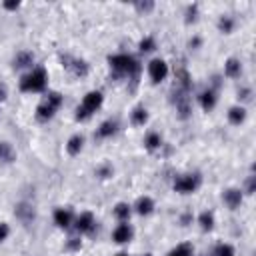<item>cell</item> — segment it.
<instances>
[{
    "label": "cell",
    "instance_id": "6da1fadb",
    "mask_svg": "<svg viewBox=\"0 0 256 256\" xmlns=\"http://www.w3.org/2000/svg\"><path fill=\"white\" fill-rule=\"evenodd\" d=\"M110 66H112V70L116 74H124L128 78H138V72H140V64L136 58L128 56V54H116V56H110L108 58Z\"/></svg>",
    "mask_w": 256,
    "mask_h": 256
},
{
    "label": "cell",
    "instance_id": "7a4b0ae2",
    "mask_svg": "<svg viewBox=\"0 0 256 256\" xmlns=\"http://www.w3.org/2000/svg\"><path fill=\"white\" fill-rule=\"evenodd\" d=\"M46 80H48L46 70H44V68H36V70H32L30 74H26V76L22 78L20 88H22L24 92H38V90H44Z\"/></svg>",
    "mask_w": 256,
    "mask_h": 256
},
{
    "label": "cell",
    "instance_id": "3957f363",
    "mask_svg": "<svg viewBox=\"0 0 256 256\" xmlns=\"http://www.w3.org/2000/svg\"><path fill=\"white\" fill-rule=\"evenodd\" d=\"M60 104H62V96H60L58 92H50V94L44 98L42 104L38 106V110H36L38 120H48V118H52L54 112L60 108Z\"/></svg>",
    "mask_w": 256,
    "mask_h": 256
},
{
    "label": "cell",
    "instance_id": "277c9868",
    "mask_svg": "<svg viewBox=\"0 0 256 256\" xmlns=\"http://www.w3.org/2000/svg\"><path fill=\"white\" fill-rule=\"evenodd\" d=\"M100 104H102V94L100 92H88L86 96H84L82 104H80V108L76 112V118H78V120H86L92 112H96V108Z\"/></svg>",
    "mask_w": 256,
    "mask_h": 256
},
{
    "label": "cell",
    "instance_id": "5b68a950",
    "mask_svg": "<svg viewBox=\"0 0 256 256\" xmlns=\"http://www.w3.org/2000/svg\"><path fill=\"white\" fill-rule=\"evenodd\" d=\"M200 184V176L198 174H184V176H178L174 180V190L176 192H182V194H188V192H194Z\"/></svg>",
    "mask_w": 256,
    "mask_h": 256
},
{
    "label": "cell",
    "instance_id": "8992f818",
    "mask_svg": "<svg viewBox=\"0 0 256 256\" xmlns=\"http://www.w3.org/2000/svg\"><path fill=\"white\" fill-rule=\"evenodd\" d=\"M148 72H150L152 82H162V80L166 78V74H168V66H166V62H164V60L156 58V60H152V62H150Z\"/></svg>",
    "mask_w": 256,
    "mask_h": 256
},
{
    "label": "cell",
    "instance_id": "52a82bcc",
    "mask_svg": "<svg viewBox=\"0 0 256 256\" xmlns=\"http://www.w3.org/2000/svg\"><path fill=\"white\" fill-rule=\"evenodd\" d=\"M62 62H64V66L68 68V70H72L76 76H84L88 72L86 62H82V60H76V58H70V56H62Z\"/></svg>",
    "mask_w": 256,
    "mask_h": 256
},
{
    "label": "cell",
    "instance_id": "ba28073f",
    "mask_svg": "<svg viewBox=\"0 0 256 256\" xmlns=\"http://www.w3.org/2000/svg\"><path fill=\"white\" fill-rule=\"evenodd\" d=\"M92 228H94V216L90 212L80 214L76 220V230L78 232H92Z\"/></svg>",
    "mask_w": 256,
    "mask_h": 256
},
{
    "label": "cell",
    "instance_id": "9c48e42d",
    "mask_svg": "<svg viewBox=\"0 0 256 256\" xmlns=\"http://www.w3.org/2000/svg\"><path fill=\"white\" fill-rule=\"evenodd\" d=\"M112 238H114V242L124 244V242H128L130 238H132V228H130L128 224H120V226H118V228L114 230Z\"/></svg>",
    "mask_w": 256,
    "mask_h": 256
},
{
    "label": "cell",
    "instance_id": "30bf717a",
    "mask_svg": "<svg viewBox=\"0 0 256 256\" xmlns=\"http://www.w3.org/2000/svg\"><path fill=\"white\" fill-rule=\"evenodd\" d=\"M224 202L228 204V208H238L240 206V202H242V192L240 190H236V188H230L224 192Z\"/></svg>",
    "mask_w": 256,
    "mask_h": 256
},
{
    "label": "cell",
    "instance_id": "8fae6325",
    "mask_svg": "<svg viewBox=\"0 0 256 256\" xmlns=\"http://www.w3.org/2000/svg\"><path fill=\"white\" fill-rule=\"evenodd\" d=\"M54 222L60 228H68V226H70V222H72V212L70 210H64V208L56 210L54 212Z\"/></svg>",
    "mask_w": 256,
    "mask_h": 256
},
{
    "label": "cell",
    "instance_id": "7c38bea8",
    "mask_svg": "<svg viewBox=\"0 0 256 256\" xmlns=\"http://www.w3.org/2000/svg\"><path fill=\"white\" fill-rule=\"evenodd\" d=\"M16 216H18L24 224H28L34 218V210H32L30 204H18V206H16Z\"/></svg>",
    "mask_w": 256,
    "mask_h": 256
},
{
    "label": "cell",
    "instance_id": "4fadbf2b",
    "mask_svg": "<svg viewBox=\"0 0 256 256\" xmlns=\"http://www.w3.org/2000/svg\"><path fill=\"white\" fill-rule=\"evenodd\" d=\"M200 104H202L204 110H212L214 104H216V96H214V92H212V90L202 92V94H200Z\"/></svg>",
    "mask_w": 256,
    "mask_h": 256
},
{
    "label": "cell",
    "instance_id": "5bb4252c",
    "mask_svg": "<svg viewBox=\"0 0 256 256\" xmlns=\"http://www.w3.org/2000/svg\"><path fill=\"white\" fill-rule=\"evenodd\" d=\"M152 208H154V202H152L148 196H144V198H140L138 202H136V210H138V214H142V216L150 214Z\"/></svg>",
    "mask_w": 256,
    "mask_h": 256
},
{
    "label": "cell",
    "instance_id": "9a60e30c",
    "mask_svg": "<svg viewBox=\"0 0 256 256\" xmlns=\"http://www.w3.org/2000/svg\"><path fill=\"white\" fill-rule=\"evenodd\" d=\"M116 132V122L114 120H106V122H102V126L98 128L96 136L98 138H106V136H112Z\"/></svg>",
    "mask_w": 256,
    "mask_h": 256
},
{
    "label": "cell",
    "instance_id": "2e32d148",
    "mask_svg": "<svg viewBox=\"0 0 256 256\" xmlns=\"http://www.w3.org/2000/svg\"><path fill=\"white\" fill-rule=\"evenodd\" d=\"M0 160L2 162H12L14 160V150L8 142H0Z\"/></svg>",
    "mask_w": 256,
    "mask_h": 256
},
{
    "label": "cell",
    "instance_id": "e0dca14e",
    "mask_svg": "<svg viewBox=\"0 0 256 256\" xmlns=\"http://www.w3.org/2000/svg\"><path fill=\"white\" fill-rule=\"evenodd\" d=\"M146 120H148L146 108H142V106H138V108H134V112H132V122H134L136 126H142V124H144Z\"/></svg>",
    "mask_w": 256,
    "mask_h": 256
},
{
    "label": "cell",
    "instance_id": "ac0fdd59",
    "mask_svg": "<svg viewBox=\"0 0 256 256\" xmlns=\"http://www.w3.org/2000/svg\"><path fill=\"white\" fill-rule=\"evenodd\" d=\"M228 118H230V122H232V124H240V122L244 120V118H246V112H244V108L234 106V108H230Z\"/></svg>",
    "mask_w": 256,
    "mask_h": 256
},
{
    "label": "cell",
    "instance_id": "d6986e66",
    "mask_svg": "<svg viewBox=\"0 0 256 256\" xmlns=\"http://www.w3.org/2000/svg\"><path fill=\"white\" fill-rule=\"evenodd\" d=\"M198 222H200L202 230H212V226H214V216H212V212H202L200 218H198Z\"/></svg>",
    "mask_w": 256,
    "mask_h": 256
},
{
    "label": "cell",
    "instance_id": "ffe728a7",
    "mask_svg": "<svg viewBox=\"0 0 256 256\" xmlns=\"http://www.w3.org/2000/svg\"><path fill=\"white\" fill-rule=\"evenodd\" d=\"M32 60H34V56H32L30 52H20L18 56L14 58V66H16V68H24V66L32 64Z\"/></svg>",
    "mask_w": 256,
    "mask_h": 256
},
{
    "label": "cell",
    "instance_id": "44dd1931",
    "mask_svg": "<svg viewBox=\"0 0 256 256\" xmlns=\"http://www.w3.org/2000/svg\"><path fill=\"white\" fill-rule=\"evenodd\" d=\"M68 152H70V154H78L80 152V148H82V136H72L70 140H68Z\"/></svg>",
    "mask_w": 256,
    "mask_h": 256
},
{
    "label": "cell",
    "instance_id": "7402d4cb",
    "mask_svg": "<svg viewBox=\"0 0 256 256\" xmlns=\"http://www.w3.org/2000/svg\"><path fill=\"white\" fill-rule=\"evenodd\" d=\"M226 74L232 76V78L240 74V62H238L236 58H230V60L226 62Z\"/></svg>",
    "mask_w": 256,
    "mask_h": 256
},
{
    "label": "cell",
    "instance_id": "603a6c76",
    "mask_svg": "<svg viewBox=\"0 0 256 256\" xmlns=\"http://www.w3.org/2000/svg\"><path fill=\"white\" fill-rule=\"evenodd\" d=\"M168 256H192V246L190 244H180L174 250H170Z\"/></svg>",
    "mask_w": 256,
    "mask_h": 256
},
{
    "label": "cell",
    "instance_id": "cb8c5ba5",
    "mask_svg": "<svg viewBox=\"0 0 256 256\" xmlns=\"http://www.w3.org/2000/svg\"><path fill=\"white\" fill-rule=\"evenodd\" d=\"M114 214L120 218V220H126L128 216H130V206L128 204H124V202H120V204H116V208H114Z\"/></svg>",
    "mask_w": 256,
    "mask_h": 256
},
{
    "label": "cell",
    "instance_id": "d4e9b609",
    "mask_svg": "<svg viewBox=\"0 0 256 256\" xmlns=\"http://www.w3.org/2000/svg\"><path fill=\"white\" fill-rule=\"evenodd\" d=\"M212 256H234V250H232L230 244H220V246L214 248Z\"/></svg>",
    "mask_w": 256,
    "mask_h": 256
},
{
    "label": "cell",
    "instance_id": "484cf974",
    "mask_svg": "<svg viewBox=\"0 0 256 256\" xmlns=\"http://www.w3.org/2000/svg\"><path fill=\"white\" fill-rule=\"evenodd\" d=\"M160 136L158 134H148V138H146V148L148 150H154V148H158L160 146Z\"/></svg>",
    "mask_w": 256,
    "mask_h": 256
},
{
    "label": "cell",
    "instance_id": "4316f807",
    "mask_svg": "<svg viewBox=\"0 0 256 256\" xmlns=\"http://www.w3.org/2000/svg\"><path fill=\"white\" fill-rule=\"evenodd\" d=\"M232 26H234V22H232L230 16H222V18H220V22H218V28L222 30V32H226V34L232 30Z\"/></svg>",
    "mask_w": 256,
    "mask_h": 256
},
{
    "label": "cell",
    "instance_id": "83f0119b",
    "mask_svg": "<svg viewBox=\"0 0 256 256\" xmlns=\"http://www.w3.org/2000/svg\"><path fill=\"white\" fill-rule=\"evenodd\" d=\"M154 46H156V44H154V40H152L150 36L144 38V40L140 42V50H142V52H150V50H154Z\"/></svg>",
    "mask_w": 256,
    "mask_h": 256
},
{
    "label": "cell",
    "instance_id": "f1b7e54d",
    "mask_svg": "<svg viewBox=\"0 0 256 256\" xmlns=\"http://www.w3.org/2000/svg\"><path fill=\"white\" fill-rule=\"evenodd\" d=\"M6 236H8V226L2 222V224H0V242H2Z\"/></svg>",
    "mask_w": 256,
    "mask_h": 256
},
{
    "label": "cell",
    "instance_id": "f546056e",
    "mask_svg": "<svg viewBox=\"0 0 256 256\" xmlns=\"http://www.w3.org/2000/svg\"><path fill=\"white\" fill-rule=\"evenodd\" d=\"M254 184H256V178H254V176H250V180H248V190H246L248 194H252V192H254Z\"/></svg>",
    "mask_w": 256,
    "mask_h": 256
},
{
    "label": "cell",
    "instance_id": "4dcf8cb0",
    "mask_svg": "<svg viewBox=\"0 0 256 256\" xmlns=\"http://www.w3.org/2000/svg\"><path fill=\"white\" fill-rule=\"evenodd\" d=\"M68 246H70L72 250H74V248H80V240H76V238H70V242H68Z\"/></svg>",
    "mask_w": 256,
    "mask_h": 256
},
{
    "label": "cell",
    "instance_id": "1f68e13d",
    "mask_svg": "<svg viewBox=\"0 0 256 256\" xmlns=\"http://www.w3.org/2000/svg\"><path fill=\"white\" fill-rule=\"evenodd\" d=\"M110 172H112L110 168H100V170H98V174H100V176H104V178H106V176H108Z\"/></svg>",
    "mask_w": 256,
    "mask_h": 256
},
{
    "label": "cell",
    "instance_id": "d6a6232c",
    "mask_svg": "<svg viewBox=\"0 0 256 256\" xmlns=\"http://www.w3.org/2000/svg\"><path fill=\"white\" fill-rule=\"evenodd\" d=\"M136 8H138V10H150V8H152V2H146V4H136Z\"/></svg>",
    "mask_w": 256,
    "mask_h": 256
},
{
    "label": "cell",
    "instance_id": "836d02e7",
    "mask_svg": "<svg viewBox=\"0 0 256 256\" xmlns=\"http://www.w3.org/2000/svg\"><path fill=\"white\" fill-rule=\"evenodd\" d=\"M194 14H196V6L188 8V22H190V20H194Z\"/></svg>",
    "mask_w": 256,
    "mask_h": 256
},
{
    "label": "cell",
    "instance_id": "e575fe53",
    "mask_svg": "<svg viewBox=\"0 0 256 256\" xmlns=\"http://www.w3.org/2000/svg\"><path fill=\"white\" fill-rule=\"evenodd\" d=\"M4 6H6L8 10H14V8H18V2H6Z\"/></svg>",
    "mask_w": 256,
    "mask_h": 256
},
{
    "label": "cell",
    "instance_id": "d590c367",
    "mask_svg": "<svg viewBox=\"0 0 256 256\" xmlns=\"http://www.w3.org/2000/svg\"><path fill=\"white\" fill-rule=\"evenodd\" d=\"M118 256H126V254H118Z\"/></svg>",
    "mask_w": 256,
    "mask_h": 256
},
{
    "label": "cell",
    "instance_id": "8d00e7d4",
    "mask_svg": "<svg viewBox=\"0 0 256 256\" xmlns=\"http://www.w3.org/2000/svg\"><path fill=\"white\" fill-rule=\"evenodd\" d=\"M144 256H150V254H144Z\"/></svg>",
    "mask_w": 256,
    "mask_h": 256
}]
</instances>
